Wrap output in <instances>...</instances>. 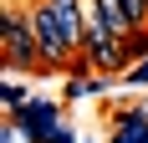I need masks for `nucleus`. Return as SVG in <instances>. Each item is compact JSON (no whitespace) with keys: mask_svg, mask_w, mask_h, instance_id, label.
Here are the masks:
<instances>
[{"mask_svg":"<svg viewBox=\"0 0 148 143\" xmlns=\"http://www.w3.org/2000/svg\"><path fill=\"white\" fill-rule=\"evenodd\" d=\"M0 51H5V67H10V72H31L36 61H41V41H36L31 10L5 5V21H0Z\"/></svg>","mask_w":148,"mask_h":143,"instance_id":"1","label":"nucleus"},{"mask_svg":"<svg viewBox=\"0 0 148 143\" xmlns=\"http://www.w3.org/2000/svg\"><path fill=\"white\" fill-rule=\"evenodd\" d=\"M31 5H41V10L61 26V36H66L77 51L87 46V36H92V10H87V0H31Z\"/></svg>","mask_w":148,"mask_h":143,"instance_id":"2","label":"nucleus"},{"mask_svg":"<svg viewBox=\"0 0 148 143\" xmlns=\"http://www.w3.org/2000/svg\"><path fill=\"white\" fill-rule=\"evenodd\" d=\"M10 118L21 123V133H26L31 143H46L51 133L66 128V123H61V107H56V102H41V97H31L26 107H21V113H10Z\"/></svg>","mask_w":148,"mask_h":143,"instance_id":"3","label":"nucleus"},{"mask_svg":"<svg viewBox=\"0 0 148 143\" xmlns=\"http://www.w3.org/2000/svg\"><path fill=\"white\" fill-rule=\"evenodd\" d=\"M87 10H92V31H102V36H112V41H128L133 31H143L123 0H87Z\"/></svg>","mask_w":148,"mask_h":143,"instance_id":"4","label":"nucleus"},{"mask_svg":"<svg viewBox=\"0 0 148 143\" xmlns=\"http://www.w3.org/2000/svg\"><path fill=\"white\" fill-rule=\"evenodd\" d=\"M82 67H92L97 77L128 72V61H123V41H112V36H102V31H92L87 46H82Z\"/></svg>","mask_w":148,"mask_h":143,"instance_id":"5","label":"nucleus"},{"mask_svg":"<svg viewBox=\"0 0 148 143\" xmlns=\"http://www.w3.org/2000/svg\"><path fill=\"white\" fill-rule=\"evenodd\" d=\"M143 56H148V31H133V36L123 41V61H128V72H133Z\"/></svg>","mask_w":148,"mask_h":143,"instance_id":"6","label":"nucleus"},{"mask_svg":"<svg viewBox=\"0 0 148 143\" xmlns=\"http://www.w3.org/2000/svg\"><path fill=\"white\" fill-rule=\"evenodd\" d=\"M26 138V133H21V123H15V118H5V128H0V143H21Z\"/></svg>","mask_w":148,"mask_h":143,"instance_id":"7","label":"nucleus"},{"mask_svg":"<svg viewBox=\"0 0 148 143\" xmlns=\"http://www.w3.org/2000/svg\"><path fill=\"white\" fill-rule=\"evenodd\" d=\"M123 5L133 10V21H138V26H148V0H123Z\"/></svg>","mask_w":148,"mask_h":143,"instance_id":"8","label":"nucleus"},{"mask_svg":"<svg viewBox=\"0 0 148 143\" xmlns=\"http://www.w3.org/2000/svg\"><path fill=\"white\" fill-rule=\"evenodd\" d=\"M128 82H133V87H148V61H138V67L128 72Z\"/></svg>","mask_w":148,"mask_h":143,"instance_id":"9","label":"nucleus"},{"mask_svg":"<svg viewBox=\"0 0 148 143\" xmlns=\"http://www.w3.org/2000/svg\"><path fill=\"white\" fill-rule=\"evenodd\" d=\"M46 143H77V138H72V128H61V133H51Z\"/></svg>","mask_w":148,"mask_h":143,"instance_id":"10","label":"nucleus"}]
</instances>
